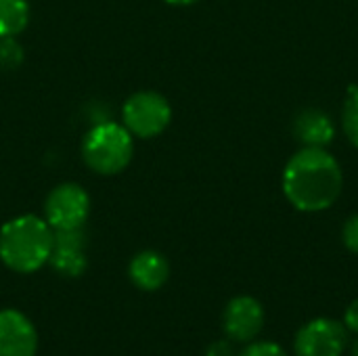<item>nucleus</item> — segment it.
I'll use <instances>...</instances> for the list:
<instances>
[{
	"label": "nucleus",
	"instance_id": "obj_1",
	"mask_svg": "<svg viewBox=\"0 0 358 356\" xmlns=\"http://www.w3.org/2000/svg\"><path fill=\"white\" fill-rule=\"evenodd\" d=\"M342 187V168L327 149L304 147L283 170V193L300 212L327 210L340 197Z\"/></svg>",
	"mask_w": 358,
	"mask_h": 356
},
{
	"label": "nucleus",
	"instance_id": "obj_2",
	"mask_svg": "<svg viewBox=\"0 0 358 356\" xmlns=\"http://www.w3.org/2000/svg\"><path fill=\"white\" fill-rule=\"evenodd\" d=\"M55 243L50 225L34 214L6 220L0 229V260L6 269L29 275L48 264Z\"/></svg>",
	"mask_w": 358,
	"mask_h": 356
},
{
	"label": "nucleus",
	"instance_id": "obj_3",
	"mask_svg": "<svg viewBox=\"0 0 358 356\" xmlns=\"http://www.w3.org/2000/svg\"><path fill=\"white\" fill-rule=\"evenodd\" d=\"M134 157V136L124 124L96 122L82 138L84 164L101 176H113L124 172Z\"/></svg>",
	"mask_w": 358,
	"mask_h": 356
},
{
	"label": "nucleus",
	"instance_id": "obj_4",
	"mask_svg": "<svg viewBox=\"0 0 358 356\" xmlns=\"http://www.w3.org/2000/svg\"><path fill=\"white\" fill-rule=\"evenodd\" d=\"M122 120L132 136L155 138L170 126L172 107L164 94L155 90H141L126 99Z\"/></svg>",
	"mask_w": 358,
	"mask_h": 356
},
{
	"label": "nucleus",
	"instance_id": "obj_5",
	"mask_svg": "<svg viewBox=\"0 0 358 356\" xmlns=\"http://www.w3.org/2000/svg\"><path fill=\"white\" fill-rule=\"evenodd\" d=\"M90 214V197L78 183L57 185L44 201V220L52 231L82 229Z\"/></svg>",
	"mask_w": 358,
	"mask_h": 356
},
{
	"label": "nucleus",
	"instance_id": "obj_6",
	"mask_svg": "<svg viewBox=\"0 0 358 356\" xmlns=\"http://www.w3.org/2000/svg\"><path fill=\"white\" fill-rule=\"evenodd\" d=\"M348 346V329L334 319H315L306 323L294 342L296 356H342Z\"/></svg>",
	"mask_w": 358,
	"mask_h": 356
},
{
	"label": "nucleus",
	"instance_id": "obj_7",
	"mask_svg": "<svg viewBox=\"0 0 358 356\" xmlns=\"http://www.w3.org/2000/svg\"><path fill=\"white\" fill-rule=\"evenodd\" d=\"M264 327V308L252 296L233 298L222 313V329L231 342L248 344L254 342L256 336Z\"/></svg>",
	"mask_w": 358,
	"mask_h": 356
},
{
	"label": "nucleus",
	"instance_id": "obj_8",
	"mask_svg": "<svg viewBox=\"0 0 358 356\" xmlns=\"http://www.w3.org/2000/svg\"><path fill=\"white\" fill-rule=\"evenodd\" d=\"M38 332L34 323L15 308L0 311V356H36Z\"/></svg>",
	"mask_w": 358,
	"mask_h": 356
},
{
	"label": "nucleus",
	"instance_id": "obj_9",
	"mask_svg": "<svg viewBox=\"0 0 358 356\" xmlns=\"http://www.w3.org/2000/svg\"><path fill=\"white\" fill-rule=\"evenodd\" d=\"M86 235L82 229H69V231H55V243L48 264L55 269V273L76 279L86 271Z\"/></svg>",
	"mask_w": 358,
	"mask_h": 356
},
{
	"label": "nucleus",
	"instance_id": "obj_10",
	"mask_svg": "<svg viewBox=\"0 0 358 356\" xmlns=\"http://www.w3.org/2000/svg\"><path fill=\"white\" fill-rule=\"evenodd\" d=\"M130 281L143 292H157L170 279V262L155 250L138 252L128 264Z\"/></svg>",
	"mask_w": 358,
	"mask_h": 356
},
{
	"label": "nucleus",
	"instance_id": "obj_11",
	"mask_svg": "<svg viewBox=\"0 0 358 356\" xmlns=\"http://www.w3.org/2000/svg\"><path fill=\"white\" fill-rule=\"evenodd\" d=\"M294 134L304 147L325 149L336 136V126L321 109H304L294 120Z\"/></svg>",
	"mask_w": 358,
	"mask_h": 356
},
{
	"label": "nucleus",
	"instance_id": "obj_12",
	"mask_svg": "<svg viewBox=\"0 0 358 356\" xmlns=\"http://www.w3.org/2000/svg\"><path fill=\"white\" fill-rule=\"evenodd\" d=\"M29 2L27 0H0V38L19 36L29 23Z\"/></svg>",
	"mask_w": 358,
	"mask_h": 356
},
{
	"label": "nucleus",
	"instance_id": "obj_13",
	"mask_svg": "<svg viewBox=\"0 0 358 356\" xmlns=\"http://www.w3.org/2000/svg\"><path fill=\"white\" fill-rule=\"evenodd\" d=\"M25 52L15 36L0 38V71H15L23 65Z\"/></svg>",
	"mask_w": 358,
	"mask_h": 356
},
{
	"label": "nucleus",
	"instance_id": "obj_14",
	"mask_svg": "<svg viewBox=\"0 0 358 356\" xmlns=\"http://www.w3.org/2000/svg\"><path fill=\"white\" fill-rule=\"evenodd\" d=\"M342 126H344V134L346 138L358 149V88L350 86L348 88V97L344 103V111H342Z\"/></svg>",
	"mask_w": 358,
	"mask_h": 356
},
{
	"label": "nucleus",
	"instance_id": "obj_15",
	"mask_svg": "<svg viewBox=\"0 0 358 356\" xmlns=\"http://www.w3.org/2000/svg\"><path fill=\"white\" fill-rule=\"evenodd\" d=\"M239 356H289L275 342H250Z\"/></svg>",
	"mask_w": 358,
	"mask_h": 356
},
{
	"label": "nucleus",
	"instance_id": "obj_16",
	"mask_svg": "<svg viewBox=\"0 0 358 356\" xmlns=\"http://www.w3.org/2000/svg\"><path fill=\"white\" fill-rule=\"evenodd\" d=\"M342 239H344V245L352 254H358V214L346 220L344 231H342Z\"/></svg>",
	"mask_w": 358,
	"mask_h": 356
},
{
	"label": "nucleus",
	"instance_id": "obj_17",
	"mask_svg": "<svg viewBox=\"0 0 358 356\" xmlns=\"http://www.w3.org/2000/svg\"><path fill=\"white\" fill-rule=\"evenodd\" d=\"M206 356H235V353H233V346L229 340H218L208 346Z\"/></svg>",
	"mask_w": 358,
	"mask_h": 356
},
{
	"label": "nucleus",
	"instance_id": "obj_18",
	"mask_svg": "<svg viewBox=\"0 0 358 356\" xmlns=\"http://www.w3.org/2000/svg\"><path fill=\"white\" fill-rule=\"evenodd\" d=\"M344 325H346L348 332L358 334V298L346 308V313H344Z\"/></svg>",
	"mask_w": 358,
	"mask_h": 356
},
{
	"label": "nucleus",
	"instance_id": "obj_19",
	"mask_svg": "<svg viewBox=\"0 0 358 356\" xmlns=\"http://www.w3.org/2000/svg\"><path fill=\"white\" fill-rule=\"evenodd\" d=\"M166 2L172 4V6H191V4H195L199 0H166Z\"/></svg>",
	"mask_w": 358,
	"mask_h": 356
},
{
	"label": "nucleus",
	"instance_id": "obj_20",
	"mask_svg": "<svg viewBox=\"0 0 358 356\" xmlns=\"http://www.w3.org/2000/svg\"><path fill=\"white\" fill-rule=\"evenodd\" d=\"M350 353H352V356H358V338L355 340V344H352V350H350Z\"/></svg>",
	"mask_w": 358,
	"mask_h": 356
}]
</instances>
